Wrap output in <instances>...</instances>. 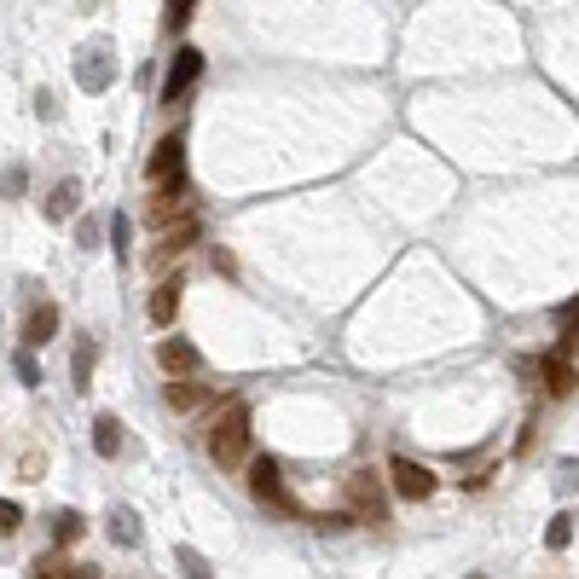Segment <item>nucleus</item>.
<instances>
[{
	"label": "nucleus",
	"instance_id": "nucleus-1",
	"mask_svg": "<svg viewBox=\"0 0 579 579\" xmlns=\"http://www.w3.org/2000/svg\"><path fill=\"white\" fill-rule=\"evenodd\" d=\"M249 452V400H226V412L209 429V458L221 469H238Z\"/></svg>",
	"mask_w": 579,
	"mask_h": 579
},
{
	"label": "nucleus",
	"instance_id": "nucleus-2",
	"mask_svg": "<svg viewBox=\"0 0 579 579\" xmlns=\"http://www.w3.org/2000/svg\"><path fill=\"white\" fill-rule=\"evenodd\" d=\"M249 493L261 498V504H273L278 516H302V504L290 498V487H284V469H278L273 452H261V458L249 464Z\"/></svg>",
	"mask_w": 579,
	"mask_h": 579
},
{
	"label": "nucleus",
	"instance_id": "nucleus-3",
	"mask_svg": "<svg viewBox=\"0 0 579 579\" xmlns=\"http://www.w3.org/2000/svg\"><path fill=\"white\" fill-rule=\"evenodd\" d=\"M383 475H388V487H394V498H406V504H423V498H435V487H441L435 469L417 464V458H406V452H394Z\"/></svg>",
	"mask_w": 579,
	"mask_h": 579
},
{
	"label": "nucleus",
	"instance_id": "nucleus-4",
	"mask_svg": "<svg viewBox=\"0 0 579 579\" xmlns=\"http://www.w3.org/2000/svg\"><path fill=\"white\" fill-rule=\"evenodd\" d=\"M348 504L365 527H383L388 522V493H383V475L377 469H354L348 475Z\"/></svg>",
	"mask_w": 579,
	"mask_h": 579
},
{
	"label": "nucleus",
	"instance_id": "nucleus-5",
	"mask_svg": "<svg viewBox=\"0 0 579 579\" xmlns=\"http://www.w3.org/2000/svg\"><path fill=\"white\" fill-rule=\"evenodd\" d=\"M145 221L157 226V232H174L180 221H192V186H186V180H168V186H157V192H151V203H145Z\"/></svg>",
	"mask_w": 579,
	"mask_h": 579
},
{
	"label": "nucleus",
	"instance_id": "nucleus-6",
	"mask_svg": "<svg viewBox=\"0 0 579 579\" xmlns=\"http://www.w3.org/2000/svg\"><path fill=\"white\" fill-rule=\"evenodd\" d=\"M197 238H203V221H180L174 226V232H163V238H157V249H151V255H145V267H151V273H168V267H174V261H180V255H192V244Z\"/></svg>",
	"mask_w": 579,
	"mask_h": 579
},
{
	"label": "nucleus",
	"instance_id": "nucleus-7",
	"mask_svg": "<svg viewBox=\"0 0 579 579\" xmlns=\"http://www.w3.org/2000/svg\"><path fill=\"white\" fill-rule=\"evenodd\" d=\"M197 76H203V53H197V47H180L174 64H168V76H163V105H168V111H174V105L197 87Z\"/></svg>",
	"mask_w": 579,
	"mask_h": 579
},
{
	"label": "nucleus",
	"instance_id": "nucleus-8",
	"mask_svg": "<svg viewBox=\"0 0 579 579\" xmlns=\"http://www.w3.org/2000/svg\"><path fill=\"white\" fill-rule=\"evenodd\" d=\"M145 174H151V186L186 180V139H180V134H163V139H157V145H151V163H145Z\"/></svg>",
	"mask_w": 579,
	"mask_h": 579
},
{
	"label": "nucleus",
	"instance_id": "nucleus-9",
	"mask_svg": "<svg viewBox=\"0 0 579 579\" xmlns=\"http://www.w3.org/2000/svg\"><path fill=\"white\" fill-rule=\"evenodd\" d=\"M157 365L168 371V383H186V377L203 371V354H197L186 336H163V342H157Z\"/></svg>",
	"mask_w": 579,
	"mask_h": 579
},
{
	"label": "nucleus",
	"instance_id": "nucleus-10",
	"mask_svg": "<svg viewBox=\"0 0 579 579\" xmlns=\"http://www.w3.org/2000/svg\"><path fill=\"white\" fill-rule=\"evenodd\" d=\"M180 296H186V278H157V290H151V302H145V313H151V325L157 331H168L174 319H180Z\"/></svg>",
	"mask_w": 579,
	"mask_h": 579
},
{
	"label": "nucleus",
	"instance_id": "nucleus-11",
	"mask_svg": "<svg viewBox=\"0 0 579 579\" xmlns=\"http://www.w3.org/2000/svg\"><path fill=\"white\" fill-rule=\"evenodd\" d=\"M58 336V302H35L24 319V348H47Z\"/></svg>",
	"mask_w": 579,
	"mask_h": 579
},
{
	"label": "nucleus",
	"instance_id": "nucleus-12",
	"mask_svg": "<svg viewBox=\"0 0 579 579\" xmlns=\"http://www.w3.org/2000/svg\"><path fill=\"white\" fill-rule=\"evenodd\" d=\"M111 76H116V64H111V53H105V47H93V53L76 64V82H82L87 93H105V87H111Z\"/></svg>",
	"mask_w": 579,
	"mask_h": 579
},
{
	"label": "nucleus",
	"instance_id": "nucleus-13",
	"mask_svg": "<svg viewBox=\"0 0 579 579\" xmlns=\"http://www.w3.org/2000/svg\"><path fill=\"white\" fill-rule=\"evenodd\" d=\"M209 400H215V394H209L203 383H192V377H186V383H168V388H163V406H168V412H203Z\"/></svg>",
	"mask_w": 579,
	"mask_h": 579
},
{
	"label": "nucleus",
	"instance_id": "nucleus-14",
	"mask_svg": "<svg viewBox=\"0 0 579 579\" xmlns=\"http://www.w3.org/2000/svg\"><path fill=\"white\" fill-rule=\"evenodd\" d=\"M35 579H99V568H87V562H70V556H41L35 562Z\"/></svg>",
	"mask_w": 579,
	"mask_h": 579
},
{
	"label": "nucleus",
	"instance_id": "nucleus-15",
	"mask_svg": "<svg viewBox=\"0 0 579 579\" xmlns=\"http://www.w3.org/2000/svg\"><path fill=\"white\" fill-rule=\"evenodd\" d=\"M93 452H99V458H116V452H122V417L116 412L93 417Z\"/></svg>",
	"mask_w": 579,
	"mask_h": 579
},
{
	"label": "nucleus",
	"instance_id": "nucleus-16",
	"mask_svg": "<svg viewBox=\"0 0 579 579\" xmlns=\"http://www.w3.org/2000/svg\"><path fill=\"white\" fill-rule=\"evenodd\" d=\"M76 209H82V180H58L47 197V221H70Z\"/></svg>",
	"mask_w": 579,
	"mask_h": 579
},
{
	"label": "nucleus",
	"instance_id": "nucleus-17",
	"mask_svg": "<svg viewBox=\"0 0 579 579\" xmlns=\"http://www.w3.org/2000/svg\"><path fill=\"white\" fill-rule=\"evenodd\" d=\"M579 388V371L574 365H568V359H545V394H551V400H568V394H574Z\"/></svg>",
	"mask_w": 579,
	"mask_h": 579
},
{
	"label": "nucleus",
	"instance_id": "nucleus-18",
	"mask_svg": "<svg viewBox=\"0 0 579 579\" xmlns=\"http://www.w3.org/2000/svg\"><path fill=\"white\" fill-rule=\"evenodd\" d=\"M556 331H562V348H556V359H568V354L579 348V296L556 307Z\"/></svg>",
	"mask_w": 579,
	"mask_h": 579
},
{
	"label": "nucleus",
	"instance_id": "nucleus-19",
	"mask_svg": "<svg viewBox=\"0 0 579 579\" xmlns=\"http://www.w3.org/2000/svg\"><path fill=\"white\" fill-rule=\"evenodd\" d=\"M93 365H99V342H82V348H76V359H70V377H76V388L93 383Z\"/></svg>",
	"mask_w": 579,
	"mask_h": 579
},
{
	"label": "nucleus",
	"instance_id": "nucleus-20",
	"mask_svg": "<svg viewBox=\"0 0 579 579\" xmlns=\"http://www.w3.org/2000/svg\"><path fill=\"white\" fill-rule=\"evenodd\" d=\"M53 539H58V551H70V545L82 539V516H76V510H58V516H53Z\"/></svg>",
	"mask_w": 579,
	"mask_h": 579
},
{
	"label": "nucleus",
	"instance_id": "nucleus-21",
	"mask_svg": "<svg viewBox=\"0 0 579 579\" xmlns=\"http://www.w3.org/2000/svg\"><path fill=\"white\" fill-rule=\"evenodd\" d=\"M174 562H180V574H186V579H209V562H203V551H192V545H180Z\"/></svg>",
	"mask_w": 579,
	"mask_h": 579
},
{
	"label": "nucleus",
	"instance_id": "nucleus-22",
	"mask_svg": "<svg viewBox=\"0 0 579 579\" xmlns=\"http://www.w3.org/2000/svg\"><path fill=\"white\" fill-rule=\"evenodd\" d=\"M111 533H116V545H139V522H134V510H116V516H111Z\"/></svg>",
	"mask_w": 579,
	"mask_h": 579
},
{
	"label": "nucleus",
	"instance_id": "nucleus-23",
	"mask_svg": "<svg viewBox=\"0 0 579 579\" xmlns=\"http://www.w3.org/2000/svg\"><path fill=\"white\" fill-rule=\"evenodd\" d=\"M568 539H574V516H556V522L545 527V545H551V551H562Z\"/></svg>",
	"mask_w": 579,
	"mask_h": 579
},
{
	"label": "nucleus",
	"instance_id": "nucleus-24",
	"mask_svg": "<svg viewBox=\"0 0 579 579\" xmlns=\"http://www.w3.org/2000/svg\"><path fill=\"white\" fill-rule=\"evenodd\" d=\"M18 527H24V510H18L12 498H0V539H12Z\"/></svg>",
	"mask_w": 579,
	"mask_h": 579
},
{
	"label": "nucleus",
	"instance_id": "nucleus-25",
	"mask_svg": "<svg viewBox=\"0 0 579 579\" xmlns=\"http://www.w3.org/2000/svg\"><path fill=\"white\" fill-rule=\"evenodd\" d=\"M111 238H116V255L128 261V244H134V226H128V215H111Z\"/></svg>",
	"mask_w": 579,
	"mask_h": 579
},
{
	"label": "nucleus",
	"instance_id": "nucleus-26",
	"mask_svg": "<svg viewBox=\"0 0 579 579\" xmlns=\"http://www.w3.org/2000/svg\"><path fill=\"white\" fill-rule=\"evenodd\" d=\"M163 12H168V29H186V24L197 18V6H192V0H174V6H163Z\"/></svg>",
	"mask_w": 579,
	"mask_h": 579
},
{
	"label": "nucleus",
	"instance_id": "nucleus-27",
	"mask_svg": "<svg viewBox=\"0 0 579 579\" xmlns=\"http://www.w3.org/2000/svg\"><path fill=\"white\" fill-rule=\"evenodd\" d=\"M12 371H18V383H29V388L41 383V365L29 359V348H24V354H18V359H12Z\"/></svg>",
	"mask_w": 579,
	"mask_h": 579
},
{
	"label": "nucleus",
	"instance_id": "nucleus-28",
	"mask_svg": "<svg viewBox=\"0 0 579 579\" xmlns=\"http://www.w3.org/2000/svg\"><path fill=\"white\" fill-rule=\"evenodd\" d=\"M0 192H6V197L24 192V168H6V174H0Z\"/></svg>",
	"mask_w": 579,
	"mask_h": 579
},
{
	"label": "nucleus",
	"instance_id": "nucleus-29",
	"mask_svg": "<svg viewBox=\"0 0 579 579\" xmlns=\"http://www.w3.org/2000/svg\"><path fill=\"white\" fill-rule=\"evenodd\" d=\"M469 579H487V574H469Z\"/></svg>",
	"mask_w": 579,
	"mask_h": 579
}]
</instances>
